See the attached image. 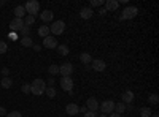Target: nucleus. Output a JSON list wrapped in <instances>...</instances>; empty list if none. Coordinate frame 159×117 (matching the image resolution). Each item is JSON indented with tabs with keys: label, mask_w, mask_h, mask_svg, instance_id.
<instances>
[{
	"label": "nucleus",
	"mask_w": 159,
	"mask_h": 117,
	"mask_svg": "<svg viewBox=\"0 0 159 117\" xmlns=\"http://www.w3.org/2000/svg\"><path fill=\"white\" fill-rule=\"evenodd\" d=\"M46 89V82L43 79H34V82L30 84V94L34 95H43Z\"/></svg>",
	"instance_id": "f257e3e1"
},
{
	"label": "nucleus",
	"mask_w": 159,
	"mask_h": 117,
	"mask_svg": "<svg viewBox=\"0 0 159 117\" xmlns=\"http://www.w3.org/2000/svg\"><path fill=\"white\" fill-rule=\"evenodd\" d=\"M24 8H25V13H27L29 16H35L37 18L38 11H40V3L37 2V0H29V2L24 5Z\"/></svg>",
	"instance_id": "f03ea898"
},
{
	"label": "nucleus",
	"mask_w": 159,
	"mask_h": 117,
	"mask_svg": "<svg viewBox=\"0 0 159 117\" xmlns=\"http://www.w3.org/2000/svg\"><path fill=\"white\" fill-rule=\"evenodd\" d=\"M137 15H139V8H137V6H126L124 11H123V15L119 16V19H123V21H126V19H134Z\"/></svg>",
	"instance_id": "7ed1b4c3"
},
{
	"label": "nucleus",
	"mask_w": 159,
	"mask_h": 117,
	"mask_svg": "<svg viewBox=\"0 0 159 117\" xmlns=\"http://www.w3.org/2000/svg\"><path fill=\"white\" fill-rule=\"evenodd\" d=\"M65 30V22L64 21H54L51 25H49V33H52V35H61L62 32Z\"/></svg>",
	"instance_id": "20e7f679"
},
{
	"label": "nucleus",
	"mask_w": 159,
	"mask_h": 117,
	"mask_svg": "<svg viewBox=\"0 0 159 117\" xmlns=\"http://www.w3.org/2000/svg\"><path fill=\"white\" fill-rule=\"evenodd\" d=\"M99 109L102 111V114H111L113 111H115V101H111V100H105V101H102L100 105H99Z\"/></svg>",
	"instance_id": "39448f33"
},
{
	"label": "nucleus",
	"mask_w": 159,
	"mask_h": 117,
	"mask_svg": "<svg viewBox=\"0 0 159 117\" xmlns=\"http://www.w3.org/2000/svg\"><path fill=\"white\" fill-rule=\"evenodd\" d=\"M61 87L65 90V92H70L73 89V79L70 76H62L61 77Z\"/></svg>",
	"instance_id": "423d86ee"
},
{
	"label": "nucleus",
	"mask_w": 159,
	"mask_h": 117,
	"mask_svg": "<svg viewBox=\"0 0 159 117\" xmlns=\"http://www.w3.org/2000/svg\"><path fill=\"white\" fill-rule=\"evenodd\" d=\"M72 73H73V63H70V62L59 67V74H62V76H72Z\"/></svg>",
	"instance_id": "0eeeda50"
},
{
	"label": "nucleus",
	"mask_w": 159,
	"mask_h": 117,
	"mask_svg": "<svg viewBox=\"0 0 159 117\" xmlns=\"http://www.w3.org/2000/svg\"><path fill=\"white\" fill-rule=\"evenodd\" d=\"M22 27H24V19L15 18V19L10 22V30H11V32H19Z\"/></svg>",
	"instance_id": "6e6552de"
},
{
	"label": "nucleus",
	"mask_w": 159,
	"mask_h": 117,
	"mask_svg": "<svg viewBox=\"0 0 159 117\" xmlns=\"http://www.w3.org/2000/svg\"><path fill=\"white\" fill-rule=\"evenodd\" d=\"M43 46L45 48H48V49H56L57 48V38H54V36H46V38H43Z\"/></svg>",
	"instance_id": "1a4fd4ad"
},
{
	"label": "nucleus",
	"mask_w": 159,
	"mask_h": 117,
	"mask_svg": "<svg viewBox=\"0 0 159 117\" xmlns=\"http://www.w3.org/2000/svg\"><path fill=\"white\" fill-rule=\"evenodd\" d=\"M105 67H107V63H105L102 59H96V60L91 62V68L94 70V71H103Z\"/></svg>",
	"instance_id": "9d476101"
},
{
	"label": "nucleus",
	"mask_w": 159,
	"mask_h": 117,
	"mask_svg": "<svg viewBox=\"0 0 159 117\" xmlns=\"http://www.w3.org/2000/svg\"><path fill=\"white\" fill-rule=\"evenodd\" d=\"M86 106H88V111H99V101H97V98H94V97H91V98H88V101H86Z\"/></svg>",
	"instance_id": "9b49d317"
},
{
	"label": "nucleus",
	"mask_w": 159,
	"mask_h": 117,
	"mask_svg": "<svg viewBox=\"0 0 159 117\" xmlns=\"http://www.w3.org/2000/svg\"><path fill=\"white\" fill-rule=\"evenodd\" d=\"M105 10L107 11H116L118 6H119V2L118 0H105Z\"/></svg>",
	"instance_id": "f8f14e48"
},
{
	"label": "nucleus",
	"mask_w": 159,
	"mask_h": 117,
	"mask_svg": "<svg viewBox=\"0 0 159 117\" xmlns=\"http://www.w3.org/2000/svg\"><path fill=\"white\" fill-rule=\"evenodd\" d=\"M65 112H67L69 115H76L80 112V106L75 105V103H69V105L65 106Z\"/></svg>",
	"instance_id": "ddd939ff"
},
{
	"label": "nucleus",
	"mask_w": 159,
	"mask_h": 117,
	"mask_svg": "<svg viewBox=\"0 0 159 117\" xmlns=\"http://www.w3.org/2000/svg\"><path fill=\"white\" fill-rule=\"evenodd\" d=\"M52 18H54V13H52L51 10H45L42 15H40V19H42L43 22H51Z\"/></svg>",
	"instance_id": "4468645a"
},
{
	"label": "nucleus",
	"mask_w": 159,
	"mask_h": 117,
	"mask_svg": "<svg viewBox=\"0 0 159 117\" xmlns=\"http://www.w3.org/2000/svg\"><path fill=\"white\" fill-rule=\"evenodd\" d=\"M132 101H134V92L132 90H126L123 94V103L124 105H130Z\"/></svg>",
	"instance_id": "2eb2a0df"
},
{
	"label": "nucleus",
	"mask_w": 159,
	"mask_h": 117,
	"mask_svg": "<svg viewBox=\"0 0 159 117\" xmlns=\"http://www.w3.org/2000/svg\"><path fill=\"white\" fill-rule=\"evenodd\" d=\"M13 13H15V18H18V19H24L25 18V8L22 5H18Z\"/></svg>",
	"instance_id": "dca6fc26"
},
{
	"label": "nucleus",
	"mask_w": 159,
	"mask_h": 117,
	"mask_svg": "<svg viewBox=\"0 0 159 117\" xmlns=\"http://www.w3.org/2000/svg\"><path fill=\"white\" fill-rule=\"evenodd\" d=\"M92 15H94V11H92V8H81V11H80V16H81L83 19H91Z\"/></svg>",
	"instance_id": "f3484780"
},
{
	"label": "nucleus",
	"mask_w": 159,
	"mask_h": 117,
	"mask_svg": "<svg viewBox=\"0 0 159 117\" xmlns=\"http://www.w3.org/2000/svg\"><path fill=\"white\" fill-rule=\"evenodd\" d=\"M126 111V105L123 101H119V103H115V112L116 114H124Z\"/></svg>",
	"instance_id": "a211bd4d"
},
{
	"label": "nucleus",
	"mask_w": 159,
	"mask_h": 117,
	"mask_svg": "<svg viewBox=\"0 0 159 117\" xmlns=\"http://www.w3.org/2000/svg\"><path fill=\"white\" fill-rule=\"evenodd\" d=\"M38 35L42 36V38L49 36V27H48V25H42V27L38 29Z\"/></svg>",
	"instance_id": "6ab92c4d"
},
{
	"label": "nucleus",
	"mask_w": 159,
	"mask_h": 117,
	"mask_svg": "<svg viewBox=\"0 0 159 117\" xmlns=\"http://www.w3.org/2000/svg\"><path fill=\"white\" fill-rule=\"evenodd\" d=\"M21 44H22L24 48H30V46H34V41H32L30 36H22V38H21Z\"/></svg>",
	"instance_id": "aec40b11"
},
{
	"label": "nucleus",
	"mask_w": 159,
	"mask_h": 117,
	"mask_svg": "<svg viewBox=\"0 0 159 117\" xmlns=\"http://www.w3.org/2000/svg\"><path fill=\"white\" fill-rule=\"evenodd\" d=\"M0 86H2L3 89H10L13 86V79L8 76V77H2V82H0Z\"/></svg>",
	"instance_id": "412c9836"
},
{
	"label": "nucleus",
	"mask_w": 159,
	"mask_h": 117,
	"mask_svg": "<svg viewBox=\"0 0 159 117\" xmlns=\"http://www.w3.org/2000/svg\"><path fill=\"white\" fill-rule=\"evenodd\" d=\"M80 60H81L84 65H91V62H92V57H91V54H88V52H83L81 56H80Z\"/></svg>",
	"instance_id": "4be33fe9"
},
{
	"label": "nucleus",
	"mask_w": 159,
	"mask_h": 117,
	"mask_svg": "<svg viewBox=\"0 0 159 117\" xmlns=\"http://www.w3.org/2000/svg\"><path fill=\"white\" fill-rule=\"evenodd\" d=\"M57 54L59 56H67L69 54V48L67 46H65V44H57Z\"/></svg>",
	"instance_id": "5701e85b"
},
{
	"label": "nucleus",
	"mask_w": 159,
	"mask_h": 117,
	"mask_svg": "<svg viewBox=\"0 0 159 117\" xmlns=\"http://www.w3.org/2000/svg\"><path fill=\"white\" fill-rule=\"evenodd\" d=\"M35 24V16H25L24 18V25H25V27H30V25H34Z\"/></svg>",
	"instance_id": "b1692460"
},
{
	"label": "nucleus",
	"mask_w": 159,
	"mask_h": 117,
	"mask_svg": "<svg viewBox=\"0 0 159 117\" xmlns=\"http://www.w3.org/2000/svg\"><path fill=\"white\" fill-rule=\"evenodd\" d=\"M48 73L51 74V77H52V76H56V74H59V65H49Z\"/></svg>",
	"instance_id": "393cba45"
},
{
	"label": "nucleus",
	"mask_w": 159,
	"mask_h": 117,
	"mask_svg": "<svg viewBox=\"0 0 159 117\" xmlns=\"http://www.w3.org/2000/svg\"><path fill=\"white\" fill-rule=\"evenodd\" d=\"M45 94L48 95V98H54L56 97V89L54 87H46L45 89Z\"/></svg>",
	"instance_id": "a878e982"
},
{
	"label": "nucleus",
	"mask_w": 159,
	"mask_h": 117,
	"mask_svg": "<svg viewBox=\"0 0 159 117\" xmlns=\"http://www.w3.org/2000/svg\"><path fill=\"white\" fill-rule=\"evenodd\" d=\"M140 117H150L151 115V109L150 108H147V106H145V108H140Z\"/></svg>",
	"instance_id": "bb28decb"
},
{
	"label": "nucleus",
	"mask_w": 159,
	"mask_h": 117,
	"mask_svg": "<svg viewBox=\"0 0 159 117\" xmlns=\"http://www.w3.org/2000/svg\"><path fill=\"white\" fill-rule=\"evenodd\" d=\"M148 101H150V105H157V103H159L157 94H151V95L148 97Z\"/></svg>",
	"instance_id": "cd10ccee"
},
{
	"label": "nucleus",
	"mask_w": 159,
	"mask_h": 117,
	"mask_svg": "<svg viewBox=\"0 0 159 117\" xmlns=\"http://www.w3.org/2000/svg\"><path fill=\"white\" fill-rule=\"evenodd\" d=\"M18 33H21V38H22V36H30V27H25V25H24V27H22Z\"/></svg>",
	"instance_id": "c85d7f7f"
},
{
	"label": "nucleus",
	"mask_w": 159,
	"mask_h": 117,
	"mask_svg": "<svg viewBox=\"0 0 159 117\" xmlns=\"http://www.w3.org/2000/svg\"><path fill=\"white\" fill-rule=\"evenodd\" d=\"M5 117H22V114H21L19 111H11V112H8Z\"/></svg>",
	"instance_id": "c756f323"
},
{
	"label": "nucleus",
	"mask_w": 159,
	"mask_h": 117,
	"mask_svg": "<svg viewBox=\"0 0 159 117\" xmlns=\"http://www.w3.org/2000/svg\"><path fill=\"white\" fill-rule=\"evenodd\" d=\"M7 49H8V48H7V43H5V41H0V54H5Z\"/></svg>",
	"instance_id": "7c9ffc66"
},
{
	"label": "nucleus",
	"mask_w": 159,
	"mask_h": 117,
	"mask_svg": "<svg viewBox=\"0 0 159 117\" xmlns=\"http://www.w3.org/2000/svg\"><path fill=\"white\" fill-rule=\"evenodd\" d=\"M22 94H30V84H22Z\"/></svg>",
	"instance_id": "2f4dec72"
},
{
	"label": "nucleus",
	"mask_w": 159,
	"mask_h": 117,
	"mask_svg": "<svg viewBox=\"0 0 159 117\" xmlns=\"http://www.w3.org/2000/svg\"><path fill=\"white\" fill-rule=\"evenodd\" d=\"M103 5V0H91V6H100Z\"/></svg>",
	"instance_id": "473e14b6"
},
{
	"label": "nucleus",
	"mask_w": 159,
	"mask_h": 117,
	"mask_svg": "<svg viewBox=\"0 0 159 117\" xmlns=\"http://www.w3.org/2000/svg\"><path fill=\"white\" fill-rule=\"evenodd\" d=\"M84 117H97V112L96 111H86L84 112Z\"/></svg>",
	"instance_id": "72a5a7b5"
},
{
	"label": "nucleus",
	"mask_w": 159,
	"mask_h": 117,
	"mask_svg": "<svg viewBox=\"0 0 159 117\" xmlns=\"http://www.w3.org/2000/svg\"><path fill=\"white\" fill-rule=\"evenodd\" d=\"M8 38H11L13 41H16L18 40V33L16 32H11V33H8Z\"/></svg>",
	"instance_id": "f704fd0d"
},
{
	"label": "nucleus",
	"mask_w": 159,
	"mask_h": 117,
	"mask_svg": "<svg viewBox=\"0 0 159 117\" xmlns=\"http://www.w3.org/2000/svg\"><path fill=\"white\" fill-rule=\"evenodd\" d=\"M2 74H3V77H8V74H10V70H8V68H2Z\"/></svg>",
	"instance_id": "c9c22d12"
},
{
	"label": "nucleus",
	"mask_w": 159,
	"mask_h": 117,
	"mask_svg": "<svg viewBox=\"0 0 159 117\" xmlns=\"http://www.w3.org/2000/svg\"><path fill=\"white\" fill-rule=\"evenodd\" d=\"M48 87H54V77H49L48 79Z\"/></svg>",
	"instance_id": "e433bc0d"
},
{
	"label": "nucleus",
	"mask_w": 159,
	"mask_h": 117,
	"mask_svg": "<svg viewBox=\"0 0 159 117\" xmlns=\"http://www.w3.org/2000/svg\"><path fill=\"white\" fill-rule=\"evenodd\" d=\"M8 112H7V109L3 108V106H0V115H7Z\"/></svg>",
	"instance_id": "4c0bfd02"
},
{
	"label": "nucleus",
	"mask_w": 159,
	"mask_h": 117,
	"mask_svg": "<svg viewBox=\"0 0 159 117\" xmlns=\"http://www.w3.org/2000/svg\"><path fill=\"white\" fill-rule=\"evenodd\" d=\"M99 15H100V16L107 15V10H105V8H100V10H99Z\"/></svg>",
	"instance_id": "58836bf2"
},
{
	"label": "nucleus",
	"mask_w": 159,
	"mask_h": 117,
	"mask_svg": "<svg viewBox=\"0 0 159 117\" xmlns=\"http://www.w3.org/2000/svg\"><path fill=\"white\" fill-rule=\"evenodd\" d=\"M32 48H34V51H42V46H40V44H34Z\"/></svg>",
	"instance_id": "ea45409f"
},
{
	"label": "nucleus",
	"mask_w": 159,
	"mask_h": 117,
	"mask_svg": "<svg viewBox=\"0 0 159 117\" xmlns=\"http://www.w3.org/2000/svg\"><path fill=\"white\" fill-rule=\"evenodd\" d=\"M108 117H123L121 114H116V112H111V114H108Z\"/></svg>",
	"instance_id": "a19ab883"
},
{
	"label": "nucleus",
	"mask_w": 159,
	"mask_h": 117,
	"mask_svg": "<svg viewBox=\"0 0 159 117\" xmlns=\"http://www.w3.org/2000/svg\"><path fill=\"white\" fill-rule=\"evenodd\" d=\"M86 111H88V109H86V106H81V108H80V112H83V114H84Z\"/></svg>",
	"instance_id": "79ce46f5"
},
{
	"label": "nucleus",
	"mask_w": 159,
	"mask_h": 117,
	"mask_svg": "<svg viewBox=\"0 0 159 117\" xmlns=\"http://www.w3.org/2000/svg\"><path fill=\"white\" fill-rule=\"evenodd\" d=\"M150 117H159V115H157V112H151V115H150Z\"/></svg>",
	"instance_id": "37998d69"
},
{
	"label": "nucleus",
	"mask_w": 159,
	"mask_h": 117,
	"mask_svg": "<svg viewBox=\"0 0 159 117\" xmlns=\"http://www.w3.org/2000/svg\"><path fill=\"white\" fill-rule=\"evenodd\" d=\"M97 117H108L107 114H100V115H97Z\"/></svg>",
	"instance_id": "c03bdc74"
},
{
	"label": "nucleus",
	"mask_w": 159,
	"mask_h": 117,
	"mask_svg": "<svg viewBox=\"0 0 159 117\" xmlns=\"http://www.w3.org/2000/svg\"><path fill=\"white\" fill-rule=\"evenodd\" d=\"M0 6H2V2H0Z\"/></svg>",
	"instance_id": "a18cd8bd"
}]
</instances>
